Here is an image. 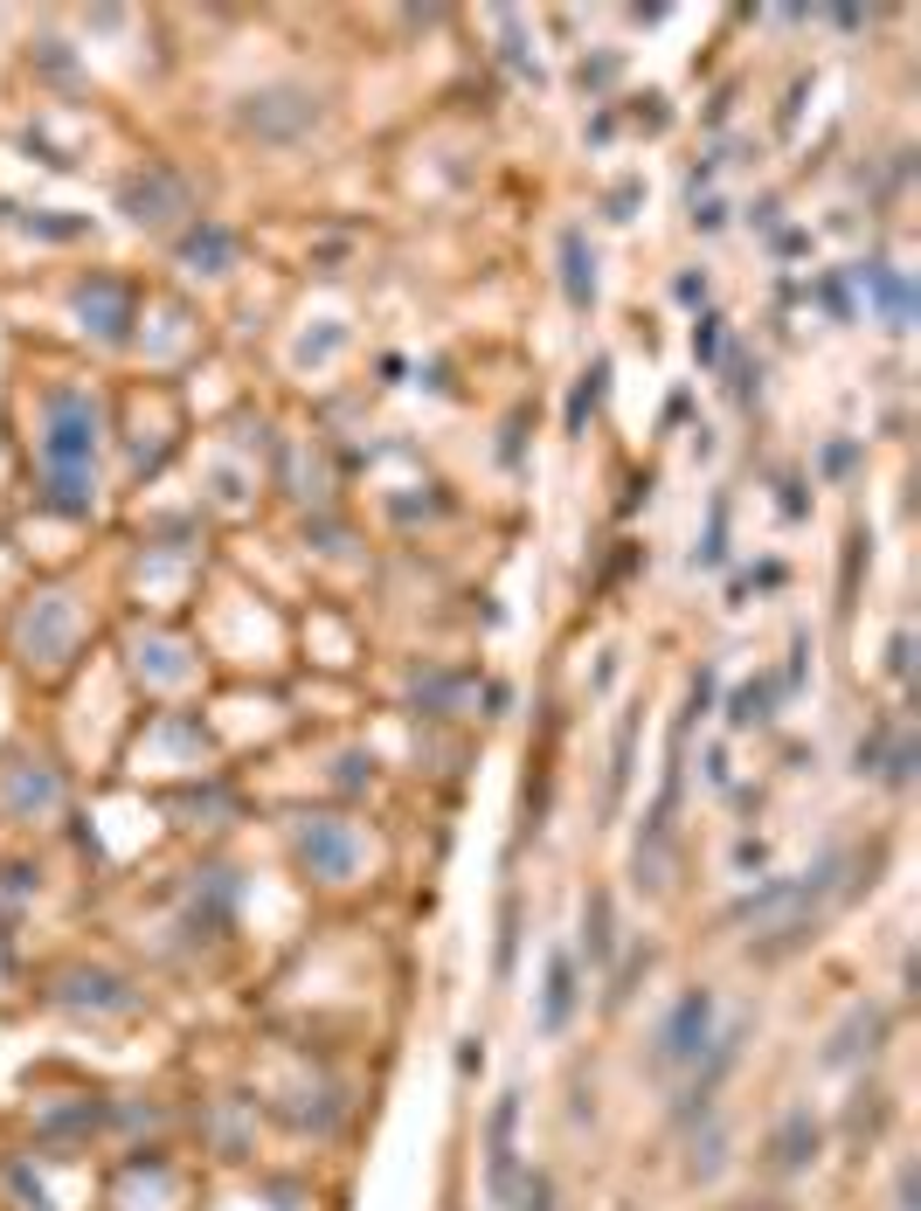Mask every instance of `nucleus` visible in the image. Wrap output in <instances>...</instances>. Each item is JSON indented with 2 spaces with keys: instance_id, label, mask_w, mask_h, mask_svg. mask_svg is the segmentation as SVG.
Segmentation results:
<instances>
[{
  "instance_id": "obj_1",
  "label": "nucleus",
  "mask_w": 921,
  "mask_h": 1211,
  "mask_svg": "<svg viewBox=\"0 0 921 1211\" xmlns=\"http://www.w3.org/2000/svg\"><path fill=\"white\" fill-rule=\"evenodd\" d=\"M707 1025H713V997H707V990H693L686 1004L672 1011V1025H665V1046H658V1066H686V1059L707 1046Z\"/></svg>"
},
{
  "instance_id": "obj_2",
  "label": "nucleus",
  "mask_w": 921,
  "mask_h": 1211,
  "mask_svg": "<svg viewBox=\"0 0 921 1211\" xmlns=\"http://www.w3.org/2000/svg\"><path fill=\"white\" fill-rule=\"evenodd\" d=\"M569 1004H575V962L555 956V983H548V1004H540V1025L561 1032V1025H569Z\"/></svg>"
},
{
  "instance_id": "obj_3",
  "label": "nucleus",
  "mask_w": 921,
  "mask_h": 1211,
  "mask_svg": "<svg viewBox=\"0 0 921 1211\" xmlns=\"http://www.w3.org/2000/svg\"><path fill=\"white\" fill-rule=\"evenodd\" d=\"M811 1149H818V1128L804 1122V1114H789V1128H783V1143H776V1163H783V1170H797L804 1157H811Z\"/></svg>"
},
{
  "instance_id": "obj_4",
  "label": "nucleus",
  "mask_w": 921,
  "mask_h": 1211,
  "mask_svg": "<svg viewBox=\"0 0 921 1211\" xmlns=\"http://www.w3.org/2000/svg\"><path fill=\"white\" fill-rule=\"evenodd\" d=\"M589 291H596V284L582 277V236H569V298H575V305H589Z\"/></svg>"
},
{
  "instance_id": "obj_5",
  "label": "nucleus",
  "mask_w": 921,
  "mask_h": 1211,
  "mask_svg": "<svg viewBox=\"0 0 921 1211\" xmlns=\"http://www.w3.org/2000/svg\"><path fill=\"white\" fill-rule=\"evenodd\" d=\"M526 1211H548V1177H534V1184H526Z\"/></svg>"
}]
</instances>
